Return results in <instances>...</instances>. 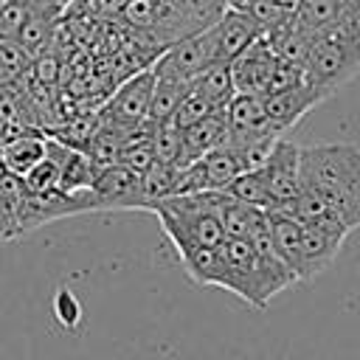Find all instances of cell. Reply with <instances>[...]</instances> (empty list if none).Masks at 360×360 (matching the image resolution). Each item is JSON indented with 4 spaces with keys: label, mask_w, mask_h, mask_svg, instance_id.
I'll use <instances>...</instances> for the list:
<instances>
[{
    "label": "cell",
    "mask_w": 360,
    "mask_h": 360,
    "mask_svg": "<svg viewBox=\"0 0 360 360\" xmlns=\"http://www.w3.org/2000/svg\"><path fill=\"white\" fill-rule=\"evenodd\" d=\"M219 191H191V194H166L152 200V211L169 236L172 245L194 242L205 248H219L225 242V228L219 219Z\"/></svg>",
    "instance_id": "1"
},
{
    "label": "cell",
    "mask_w": 360,
    "mask_h": 360,
    "mask_svg": "<svg viewBox=\"0 0 360 360\" xmlns=\"http://www.w3.org/2000/svg\"><path fill=\"white\" fill-rule=\"evenodd\" d=\"M304 73L307 82L323 98H329L338 87H343L360 73V42L340 25L329 34L315 37L304 62Z\"/></svg>",
    "instance_id": "2"
},
{
    "label": "cell",
    "mask_w": 360,
    "mask_h": 360,
    "mask_svg": "<svg viewBox=\"0 0 360 360\" xmlns=\"http://www.w3.org/2000/svg\"><path fill=\"white\" fill-rule=\"evenodd\" d=\"M301 188L354 191L360 188V149L352 143L301 146Z\"/></svg>",
    "instance_id": "3"
},
{
    "label": "cell",
    "mask_w": 360,
    "mask_h": 360,
    "mask_svg": "<svg viewBox=\"0 0 360 360\" xmlns=\"http://www.w3.org/2000/svg\"><path fill=\"white\" fill-rule=\"evenodd\" d=\"M219 253H222V284L219 287L236 292L250 307H259V309L267 307V301L273 295L264 284V276H262V267H259L250 239L225 236V242L219 245Z\"/></svg>",
    "instance_id": "4"
},
{
    "label": "cell",
    "mask_w": 360,
    "mask_h": 360,
    "mask_svg": "<svg viewBox=\"0 0 360 360\" xmlns=\"http://www.w3.org/2000/svg\"><path fill=\"white\" fill-rule=\"evenodd\" d=\"M214 62H217V51H214V37H211V25H208L197 34H188V37L169 42L160 51V56L152 62V70L158 79L191 84L194 76H200Z\"/></svg>",
    "instance_id": "5"
},
{
    "label": "cell",
    "mask_w": 360,
    "mask_h": 360,
    "mask_svg": "<svg viewBox=\"0 0 360 360\" xmlns=\"http://www.w3.org/2000/svg\"><path fill=\"white\" fill-rule=\"evenodd\" d=\"M152 90H155V73H152V65H146V68L135 70L124 84L115 87V93L101 107L98 121L121 129L124 135L141 129L149 115Z\"/></svg>",
    "instance_id": "6"
},
{
    "label": "cell",
    "mask_w": 360,
    "mask_h": 360,
    "mask_svg": "<svg viewBox=\"0 0 360 360\" xmlns=\"http://www.w3.org/2000/svg\"><path fill=\"white\" fill-rule=\"evenodd\" d=\"M248 166L242 163V158L231 149V146H217L211 152H205L202 158L191 160L188 166L177 169V180H174V194H191V191H222L239 172H245Z\"/></svg>",
    "instance_id": "7"
},
{
    "label": "cell",
    "mask_w": 360,
    "mask_h": 360,
    "mask_svg": "<svg viewBox=\"0 0 360 360\" xmlns=\"http://www.w3.org/2000/svg\"><path fill=\"white\" fill-rule=\"evenodd\" d=\"M90 211H112V208H146L143 180L124 163L98 166L90 188Z\"/></svg>",
    "instance_id": "8"
},
{
    "label": "cell",
    "mask_w": 360,
    "mask_h": 360,
    "mask_svg": "<svg viewBox=\"0 0 360 360\" xmlns=\"http://www.w3.org/2000/svg\"><path fill=\"white\" fill-rule=\"evenodd\" d=\"M301 146L278 138L262 160V172L267 177V188L273 197V208L290 205L301 191Z\"/></svg>",
    "instance_id": "9"
},
{
    "label": "cell",
    "mask_w": 360,
    "mask_h": 360,
    "mask_svg": "<svg viewBox=\"0 0 360 360\" xmlns=\"http://www.w3.org/2000/svg\"><path fill=\"white\" fill-rule=\"evenodd\" d=\"M278 56L273 53V48L267 45L264 37H256L239 56L231 59V73H233V84L236 93H256L264 96L267 84L273 79Z\"/></svg>",
    "instance_id": "10"
},
{
    "label": "cell",
    "mask_w": 360,
    "mask_h": 360,
    "mask_svg": "<svg viewBox=\"0 0 360 360\" xmlns=\"http://www.w3.org/2000/svg\"><path fill=\"white\" fill-rule=\"evenodd\" d=\"M323 96L309 84V82H301L295 87H287V90H270L262 96V104H264V115L270 121V127L281 135L287 132L290 127H295L315 104H321Z\"/></svg>",
    "instance_id": "11"
},
{
    "label": "cell",
    "mask_w": 360,
    "mask_h": 360,
    "mask_svg": "<svg viewBox=\"0 0 360 360\" xmlns=\"http://www.w3.org/2000/svg\"><path fill=\"white\" fill-rule=\"evenodd\" d=\"M349 239V233L343 231H332L323 225H307L301 231V264H298V281L315 278L318 273H323L332 259L338 256V250L343 248V242Z\"/></svg>",
    "instance_id": "12"
},
{
    "label": "cell",
    "mask_w": 360,
    "mask_h": 360,
    "mask_svg": "<svg viewBox=\"0 0 360 360\" xmlns=\"http://www.w3.org/2000/svg\"><path fill=\"white\" fill-rule=\"evenodd\" d=\"M211 37H214V51H217V62H231L233 56H239L256 37H262L259 25L250 20L248 11L228 6L217 22L211 25Z\"/></svg>",
    "instance_id": "13"
},
{
    "label": "cell",
    "mask_w": 360,
    "mask_h": 360,
    "mask_svg": "<svg viewBox=\"0 0 360 360\" xmlns=\"http://www.w3.org/2000/svg\"><path fill=\"white\" fill-rule=\"evenodd\" d=\"M228 141V124H225V112L214 110L205 118H200L197 124L180 129V152H177V169L188 166L191 160L202 158L205 152L222 146Z\"/></svg>",
    "instance_id": "14"
},
{
    "label": "cell",
    "mask_w": 360,
    "mask_h": 360,
    "mask_svg": "<svg viewBox=\"0 0 360 360\" xmlns=\"http://www.w3.org/2000/svg\"><path fill=\"white\" fill-rule=\"evenodd\" d=\"M186 276L200 287H219L222 284V253L219 248H205L194 242H177L172 245Z\"/></svg>",
    "instance_id": "15"
},
{
    "label": "cell",
    "mask_w": 360,
    "mask_h": 360,
    "mask_svg": "<svg viewBox=\"0 0 360 360\" xmlns=\"http://www.w3.org/2000/svg\"><path fill=\"white\" fill-rule=\"evenodd\" d=\"M349 0H295V25L309 37H321L335 31L346 17Z\"/></svg>",
    "instance_id": "16"
},
{
    "label": "cell",
    "mask_w": 360,
    "mask_h": 360,
    "mask_svg": "<svg viewBox=\"0 0 360 360\" xmlns=\"http://www.w3.org/2000/svg\"><path fill=\"white\" fill-rule=\"evenodd\" d=\"M219 219H222V228H225V236H233V239H248L259 225L267 222V211L259 208V205H250V202H242L225 191H219Z\"/></svg>",
    "instance_id": "17"
},
{
    "label": "cell",
    "mask_w": 360,
    "mask_h": 360,
    "mask_svg": "<svg viewBox=\"0 0 360 360\" xmlns=\"http://www.w3.org/2000/svg\"><path fill=\"white\" fill-rule=\"evenodd\" d=\"M45 149H48V138L42 135H34V132H22V135H14L6 146H3V166L6 172L22 177L31 166H37L42 158H45Z\"/></svg>",
    "instance_id": "18"
},
{
    "label": "cell",
    "mask_w": 360,
    "mask_h": 360,
    "mask_svg": "<svg viewBox=\"0 0 360 360\" xmlns=\"http://www.w3.org/2000/svg\"><path fill=\"white\" fill-rule=\"evenodd\" d=\"M191 87L214 107V110H225V104L233 98L236 84H233V73H231V62H214L208 65L200 76H194Z\"/></svg>",
    "instance_id": "19"
},
{
    "label": "cell",
    "mask_w": 360,
    "mask_h": 360,
    "mask_svg": "<svg viewBox=\"0 0 360 360\" xmlns=\"http://www.w3.org/2000/svg\"><path fill=\"white\" fill-rule=\"evenodd\" d=\"M264 39H267V45L273 48V53H276L278 59H284V62H295V65H304L315 37H309L304 28H298V25H295V20H290V22H284V25H278V28L267 31V34H264Z\"/></svg>",
    "instance_id": "20"
},
{
    "label": "cell",
    "mask_w": 360,
    "mask_h": 360,
    "mask_svg": "<svg viewBox=\"0 0 360 360\" xmlns=\"http://www.w3.org/2000/svg\"><path fill=\"white\" fill-rule=\"evenodd\" d=\"M222 191H225V194H231V197H236V200H242V202L259 205V208H264V211H270V208H273V197H270L267 177H264V172H262V163H259V166H253V169L239 172V174H236V177H233Z\"/></svg>",
    "instance_id": "21"
},
{
    "label": "cell",
    "mask_w": 360,
    "mask_h": 360,
    "mask_svg": "<svg viewBox=\"0 0 360 360\" xmlns=\"http://www.w3.org/2000/svg\"><path fill=\"white\" fill-rule=\"evenodd\" d=\"M236 8L248 11L250 20L259 25V31L264 37L267 31H273V28H278V25H284V22L292 20L295 0H242Z\"/></svg>",
    "instance_id": "22"
},
{
    "label": "cell",
    "mask_w": 360,
    "mask_h": 360,
    "mask_svg": "<svg viewBox=\"0 0 360 360\" xmlns=\"http://www.w3.org/2000/svg\"><path fill=\"white\" fill-rule=\"evenodd\" d=\"M152 73H155V70H152ZM186 90H188V84H183V82H172V79H158V76H155V90H152L146 124H149V127L169 124L172 115H174V107L180 104V98H183Z\"/></svg>",
    "instance_id": "23"
},
{
    "label": "cell",
    "mask_w": 360,
    "mask_h": 360,
    "mask_svg": "<svg viewBox=\"0 0 360 360\" xmlns=\"http://www.w3.org/2000/svg\"><path fill=\"white\" fill-rule=\"evenodd\" d=\"M20 180H22L25 194H31V197H51V194L59 191V163L45 152V158L37 166H31Z\"/></svg>",
    "instance_id": "24"
},
{
    "label": "cell",
    "mask_w": 360,
    "mask_h": 360,
    "mask_svg": "<svg viewBox=\"0 0 360 360\" xmlns=\"http://www.w3.org/2000/svg\"><path fill=\"white\" fill-rule=\"evenodd\" d=\"M31 53H25L14 39H0V87L14 84L31 65Z\"/></svg>",
    "instance_id": "25"
},
{
    "label": "cell",
    "mask_w": 360,
    "mask_h": 360,
    "mask_svg": "<svg viewBox=\"0 0 360 360\" xmlns=\"http://www.w3.org/2000/svg\"><path fill=\"white\" fill-rule=\"evenodd\" d=\"M208 112H214V107L188 84V90L183 93V98H180V104L174 107V115H172V127H177V129H186V127H191V124H197L200 118H205Z\"/></svg>",
    "instance_id": "26"
},
{
    "label": "cell",
    "mask_w": 360,
    "mask_h": 360,
    "mask_svg": "<svg viewBox=\"0 0 360 360\" xmlns=\"http://www.w3.org/2000/svg\"><path fill=\"white\" fill-rule=\"evenodd\" d=\"M340 28H343L346 34H352V37L360 42V0H352V3H349V8H346V17H343Z\"/></svg>",
    "instance_id": "27"
},
{
    "label": "cell",
    "mask_w": 360,
    "mask_h": 360,
    "mask_svg": "<svg viewBox=\"0 0 360 360\" xmlns=\"http://www.w3.org/2000/svg\"><path fill=\"white\" fill-rule=\"evenodd\" d=\"M239 3H242V0H228V6H239Z\"/></svg>",
    "instance_id": "28"
},
{
    "label": "cell",
    "mask_w": 360,
    "mask_h": 360,
    "mask_svg": "<svg viewBox=\"0 0 360 360\" xmlns=\"http://www.w3.org/2000/svg\"><path fill=\"white\" fill-rule=\"evenodd\" d=\"M6 3H11V0H0V8H3V6H6Z\"/></svg>",
    "instance_id": "29"
}]
</instances>
